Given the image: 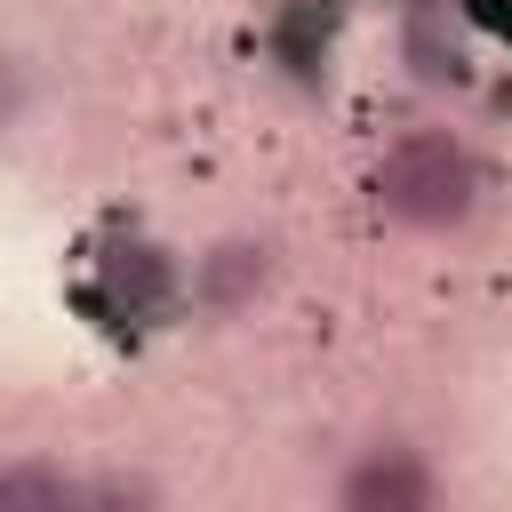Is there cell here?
<instances>
[{
    "label": "cell",
    "instance_id": "cell-1",
    "mask_svg": "<svg viewBox=\"0 0 512 512\" xmlns=\"http://www.w3.org/2000/svg\"><path fill=\"white\" fill-rule=\"evenodd\" d=\"M376 200L400 216V224H448L472 208V160L448 144V136H416L384 160L376 176Z\"/></svg>",
    "mask_w": 512,
    "mask_h": 512
},
{
    "label": "cell",
    "instance_id": "cell-2",
    "mask_svg": "<svg viewBox=\"0 0 512 512\" xmlns=\"http://www.w3.org/2000/svg\"><path fill=\"white\" fill-rule=\"evenodd\" d=\"M432 504H440L432 464H424L416 448H400V440L368 448V456L344 472V488H336V512H432Z\"/></svg>",
    "mask_w": 512,
    "mask_h": 512
},
{
    "label": "cell",
    "instance_id": "cell-3",
    "mask_svg": "<svg viewBox=\"0 0 512 512\" xmlns=\"http://www.w3.org/2000/svg\"><path fill=\"white\" fill-rule=\"evenodd\" d=\"M72 504L80 496H72V480L56 464H40V456L0 464V512H72Z\"/></svg>",
    "mask_w": 512,
    "mask_h": 512
},
{
    "label": "cell",
    "instance_id": "cell-4",
    "mask_svg": "<svg viewBox=\"0 0 512 512\" xmlns=\"http://www.w3.org/2000/svg\"><path fill=\"white\" fill-rule=\"evenodd\" d=\"M72 512H152V488H136V480H104V488H88Z\"/></svg>",
    "mask_w": 512,
    "mask_h": 512
},
{
    "label": "cell",
    "instance_id": "cell-5",
    "mask_svg": "<svg viewBox=\"0 0 512 512\" xmlns=\"http://www.w3.org/2000/svg\"><path fill=\"white\" fill-rule=\"evenodd\" d=\"M472 16H480L488 32H504V40H512V0H472Z\"/></svg>",
    "mask_w": 512,
    "mask_h": 512
}]
</instances>
